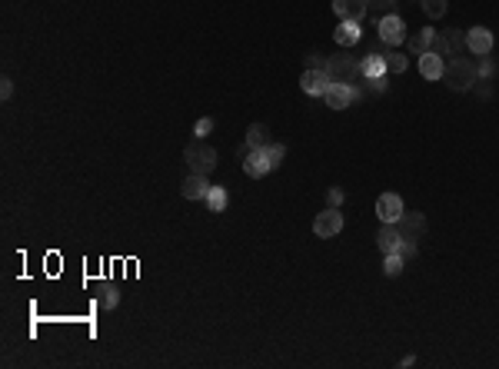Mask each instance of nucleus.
Returning <instances> with one entry per match:
<instances>
[{
  "label": "nucleus",
  "mask_w": 499,
  "mask_h": 369,
  "mask_svg": "<svg viewBox=\"0 0 499 369\" xmlns=\"http://www.w3.org/2000/svg\"><path fill=\"white\" fill-rule=\"evenodd\" d=\"M443 80H446V87L456 90V93H463V90H473L476 87V64L469 60V57H456V60H449L443 70Z\"/></svg>",
  "instance_id": "1"
},
{
  "label": "nucleus",
  "mask_w": 499,
  "mask_h": 369,
  "mask_svg": "<svg viewBox=\"0 0 499 369\" xmlns=\"http://www.w3.org/2000/svg\"><path fill=\"white\" fill-rule=\"evenodd\" d=\"M184 160H186V166H190V174L210 176L213 170H217V150H213V147H206L200 137H196L194 143H186Z\"/></svg>",
  "instance_id": "2"
},
{
  "label": "nucleus",
  "mask_w": 499,
  "mask_h": 369,
  "mask_svg": "<svg viewBox=\"0 0 499 369\" xmlns=\"http://www.w3.org/2000/svg\"><path fill=\"white\" fill-rule=\"evenodd\" d=\"M463 47H466V33L463 30H443L433 37V54H439L446 60H456V57H463Z\"/></svg>",
  "instance_id": "3"
},
{
  "label": "nucleus",
  "mask_w": 499,
  "mask_h": 369,
  "mask_svg": "<svg viewBox=\"0 0 499 369\" xmlns=\"http://www.w3.org/2000/svg\"><path fill=\"white\" fill-rule=\"evenodd\" d=\"M326 74H330V80L353 84V80L359 76V64L349 54H337V57H330V60H326Z\"/></svg>",
  "instance_id": "4"
},
{
  "label": "nucleus",
  "mask_w": 499,
  "mask_h": 369,
  "mask_svg": "<svg viewBox=\"0 0 499 369\" xmlns=\"http://www.w3.org/2000/svg\"><path fill=\"white\" fill-rule=\"evenodd\" d=\"M340 229H343V213H340V207H326L323 213H316V220H313V233H316L320 239L340 237Z\"/></svg>",
  "instance_id": "5"
},
{
  "label": "nucleus",
  "mask_w": 499,
  "mask_h": 369,
  "mask_svg": "<svg viewBox=\"0 0 499 369\" xmlns=\"http://www.w3.org/2000/svg\"><path fill=\"white\" fill-rule=\"evenodd\" d=\"M380 27V40L390 47L406 44V23H403L400 13H383V21L376 23Z\"/></svg>",
  "instance_id": "6"
},
{
  "label": "nucleus",
  "mask_w": 499,
  "mask_h": 369,
  "mask_svg": "<svg viewBox=\"0 0 499 369\" xmlns=\"http://www.w3.org/2000/svg\"><path fill=\"white\" fill-rule=\"evenodd\" d=\"M270 170H273V163H270V153H267V147H257V150H250L247 157H243V174L253 176V180L267 176Z\"/></svg>",
  "instance_id": "7"
},
{
  "label": "nucleus",
  "mask_w": 499,
  "mask_h": 369,
  "mask_svg": "<svg viewBox=\"0 0 499 369\" xmlns=\"http://www.w3.org/2000/svg\"><path fill=\"white\" fill-rule=\"evenodd\" d=\"M323 100H326V107L330 110H347L349 103H353V84H340V80H333L330 87H326V93H323Z\"/></svg>",
  "instance_id": "8"
},
{
  "label": "nucleus",
  "mask_w": 499,
  "mask_h": 369,
  "mask_svg": "<svg viewBox=\"0 0 499 369\" xmlns=\"http://www.w3.org/2000/svg\"><path fill=\"white\" fill-rule=\"evenodd\" d=\"M396 229H400L403 239H413V243H420L426 233V217L423 213H403L400 223H396Z\"/></svg>",
  "instance_id": "9"
},
{
  "label": "nucleus",
  "mask_w": 499,
  "mask_h": 369,
  "mask_svg": "<svg viewBox=\"0 0 499 369\" xmlns=\"http://www.w3.org/2000/svg\"><path fill=\"white\" fill-rule=\"evenodd\" d=\"M403 213H406V210H403V200L396 193H383L380 200H376V217H380L383 223H400Z\"/></svg>",
  "instance_id": "10"
},
{
  "label": "nucleus",
  "mask_w": 499,
  "mask_h": 369,
  "mask_svg": "<svg viewBox=\"0 0 499 369\" xmlns=\"http://www.w3.org/2000/svg\"><path fill=\"white\" fill-rule=\"evenodd\" d=\"M466 50L473 57H489L493 54V33H489L486 27H473V30L466 33Z\"/></svg>",
  "instance_id": "11"
},
{
  "label": "nucleus",
  "mask_w": 499,
  "mask_h": 369,
  "mask_svg": "<svg viewBox=\"0 0 499 369\" xmlns=\"http://www.w3.org/2000/svg\"><path fill=\"white\" fill-rule=\"evenodd\" d=\"M330 84H333V80H330L326 70H303V76H300V87H303V93H310V97H323Z\"/></svg>",
  "instance_id": "12"
},
{
  "label": "nucleus",
  "mask_w": 499,
  "mask_h": 369,
  "mask_svg": "<svg viewBox=\"0 0 499 369\" xmlns=\"http://www.w3.org/2000/svg\"><path fill=\"white\" fill-rule=\"evenodd\" d=\"M333 13L340 21H363L369 13V4L366 0H333Z\"/></svg>",
  "instance_id": "13"
},
{
  "label": "nucleus",
  "mask_w": 499,
  "mask_h": 369,
  "mask_svg": "<svg viewBox=\"0 0 499 369\" xmlns=\"http://www.w3.org/2000/svg\"><path fill=\"white\" fill-rule=\"evenodd\" d=\"M443 70H446V60L439 54H420V74L423 80H443Z\"/></svg>",
  "instance_id": "14"
},
{
  "label": "nucleus",
  "mask_w": 499,
  "mask_h": 369,
  "mask_svg": "<svg viewBox=\"0 0 499 369\" xmlns=\"http://www.w3.org/2000/svg\"><path fill=\"white\" fill-rule=\"evenodd\" d=\"M180 193L186 196V200H206V193H210V183H206L203 174H190L180 183Z\"/></svg>",
  "instance_id": "15"
},
{
  "label": "nucleus",
  "mask_w": 499,
  "mask_h": 369,
  "mask_svg": "<svg viewBox=\"0 0 499 369\" xmlns=\"http://www.w3.org/2000/svg\"><path fill=\"white\" fill-rule=\"evenodd\" d=\"M359 37H363V30H359V21H340V27L333 30V40H337L340 47H357Z\"/></svg>",
  "instance_id": "16"
},
{
  "label": "nucleus",
  "mask_w": 499,
  "mask_h": 369,
  "mask_svg": "<svg viewBox=\"0 0 499 369\" xmlns=\"http://www.w3.org/2000/svg\"><path fill=\"white\" fill-rule=\"evenodd\" d=\"M400 229H396V223H383L380 233H376V246H380V253L386 256V253H396V246H400Z\"/></svg>",
  "instance_id": "17"
},
{
  "label": "nucleus",
  "mask_w": 499,
  "mask_h": 369,
  "mask_svg": "<svg viewBox=\"0 0 499 369\" xmlns=\"http://www.w3.org/2000/svg\"><path fill=\"white\" fill-rule=\"evenodd\" d=\"M433 37H436V30L433 27H423L420 33H413V37H406V47H410V54H430L433 50Z\"/></svg>",
  "instance_id": "18"
},
{
  "label": "nucleus",
  "mask_w": 499,
  "mask_h": 369,
  "mask_svg": "<svg viewBox=\"0 0 499 369\" xmlns=\"http://www.w3.org/2000/svg\"><path fill=\"white\" fill-rule=\"evenodd\" d=\"M359 74H363V76L390 74V70H386V57H383V54H366L363 60H359Z\"/></svg>",
  "instance_id": "19"
},
{
  "label": "nucleus",
  "mask_w": 499,
  "mask_h": 369,
  "mask_svg": "<svg viewBox=\"0 0 499 369\" xmlns=\"http://www.w3.org/2000/svg\"><path fill=\"white\" fill-rule=\"evenodd\" d=\"M267 143H270V127H267V123H250V130H247V147H250V150L267 147Z\"/></svg>",
  "instance_id": "20"
},
{
  "label": "nucleus",
  "mask_w": 499,
  "mask_h": 369,
  "mask_svg": "<svg viewBox=\"0 0 499 369\" xmlns=\"http://www.w3.org/2000/svg\"><path fill=\"white\" fill-rule=\"evenodd\" d=\"M227 190H223V186H210V193H206V210H210V213H223V210H227Z\"/></svg>",
  "instance_id": "21"
},
{
  "label": "nucleus",
  "mask_w": 499,
  "mask_h": 369,
  "mask_svg": "<svg viewBox=\"0 0 499 369\" xmlns=\"http://www.w3.org/2000/svg\"><path fill=\"white\" fill-rule=\"evenodd\" d=\"M420 4H423V13L430 21H439V17H446V11H449V0H420Z\"/></svg>",
  "instance_id": "22"
},
{
  "label": "nucleus",
  "mask_w": 499,
  "mask_h": 369,
  "mask_svg": "<svg viewBox=\"0 0 499 369\" xmlns=\"http://www.w3.org/2000/svg\"><path fill=\"white\" fill-rule=\"evenodd\" d=\"M383 57H386V70H390V74H403V70L410 67L406 54H396V47H390V50H386Z\"/></svg>",
  "instance_id": "23"
},
{
  "label": "nucleus",
  "mask_w": 499,
  "mask_h": 369,
  "mask_svg": "<svg viewBox=\"0 0 499 369\" xmlns=\"http://www.w3.org/2000/svg\"><path fill=\"white\" fill-rule=\"evenodd\" d=\"M403 266H406V260H403L400 253H386V260H383V273L386 276H400Z\"/></svg>",
  "instance_id": "24"
},
{
  "label": "nucleus",
  "mask_w": 499,
  "mask_h": 369,
  "mask_svg": "<svg viewBox=\"0 0 499 369\" xmlns=\"http://www.w3.org/2000/svg\"><path fill=\"white\" fill-rule=\"evenodd\" d=\"M117 303H120L117 286H103V290H100V306H103V310H113Z\"/></svg>",
  "instance_id": "25"
},
{
  "label": "nucleus",
  "mask_w": 499,
  "mask_h": 369,
  "mask_svg": "<svg viewBox=\"0 0 499 369\" xmlns=\"http://www.w3.org/2000/svg\"><path fill=\"white\" fill-rule=\"evenodd\" d=\"M267 153H270V163H273V170L283 163V157H286V147L283 143H267Z\"/></svg>",
  "instance_id": "26"
},
{
  "label": "nucleus",
  "mask_w": 499,
  "mask_h": 369,
  "mask_svg": "<svg viewBox=\"0 0 499 369\" xmlns=\"http://www.w3.org/2000/svg\"><path fill=\"white\" fill-rule=\"evenodd\" d=\"M416 246H420V243H413V239H400L396 253H400L403 260H413V256H416Z\"/></svg>",
  "instance_id": "27"
},
{
  "label": "nucleus",
  "mask_w": 499,
  "mask_h": 369,
  "mask_svg": "<svg viewBox=\"0 0 499 369\" xmlns=\"http://www.w3.org/2000/svg\"><path fill=\"white\" fill-rule=\"evenodd\" d=\"M479 60H483V64L476 67V74L483 76V80H489V76L496 74V64H493V57H479Z\"/></svg>",
  "instance_id": "28"
},
{
  "label": "nucleus",
  "mask_w": 499,
  "mask_h": 369,
  "mask_svg": "<svg viewBox=\"0 0 499 369\" xmlns=\"http://www.w3.org/2000/svg\"><path fill=\"white\" fill-rule=\"evenodd\" d=\"M213 130V120L210 117H203V120H196V127H194V133L200 137V140H206V133Z\"/></svg>",
  "instance_id": "29"
},
{
  "label": "nucleus",
  "mask_w": 499,
  "mask_h": 369,
  "mask_svg": "<svg viewBox=\"0 0 499 369\" xmlns=\"http://www.w3.org/2000/svg\"><path fill=\"white\" fill-rule=\"evenodd\" d=\"M369 11H380V13H393V4L396 0H366Z\"/></svg>",
  "instance_id": "30"
},
{
  "label": "nucleus",
  "mask_w": 499,
  "mask_h": 369,
  "mask_svg": "<svg viewBox=\"0 0 499 369\" xmlns=\"http://www.w3.org/2000/svg\"><path fill=\"white\" fill-rule=\"evenodd\" d=\"M366 87L373 90V93H383V90H386V74H383V76H366Z\"/></svg>",
  "instance_id": "31"
},
{
  "label": "nucleus",
  "mask_w": 499,
  "mask_h": 369,
  "mask_svg": "<svg viewBox=\"0 0 499 369\" xmlns=\"http://www.w3.org/2000/svg\"><path fill=\"white\" fill-rule=\"evenodd\" d=\"M306 70H326V60L320 54H306Z\"/></svg>",
  "instance_id": "32"
},
{
  "label": "nucleus",
  "mask_w": 499,
  "mask_h": 369,
  "mask_svg": "<svg viewBox=\"0 0 499 369\" xmlns=\"http://www.w3.org/2000/svg\"><path fill=\"white\" fill-rule=\"evenodd\" d=\"M326 203H330V207H343V190H340V186H333V190L326 193Z\"/></svg>",
  "instance_id": "33"
},
{
  "label": "nucleus",
  "mask_w": 499,
  "mask_h": 369,
  "mask_svg": "<svg viewBox=\"0 0 499 369\" xmlns=\"http://www.w3.org/2000/svg\"><path fill=\"white\" fill-rule=\"evenodd\" d=\"M0 97H4V100H11V97H13V84H11V76H4V84H0Z\"/></svg>",
  "instance_id": "34"
}]
</instances>
